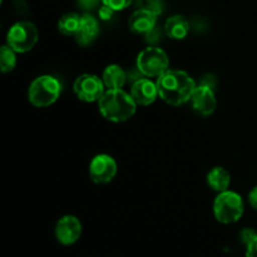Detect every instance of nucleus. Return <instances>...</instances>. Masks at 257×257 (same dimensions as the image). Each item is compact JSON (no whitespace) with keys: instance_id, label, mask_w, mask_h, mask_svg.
Masks as SVG:
<instances>
[{"instance_id":"1","label":"nucleus","mask_w":257,"mask_h":257,"mask_svg":"<svg viewBox=\"0 0 257 257\" xmlns=\"http://www.w3.org/2000/svg\"><path fill=\"white\" fill-rule=\"evenodd\" d=\"M158 95L163 102L180 107L191 100L196 82L183 70L168 69L157 78Z\"/></svg>"},{"instance_id":"2","label":"nucleus","mask_w":257,"mask_h":257,"mask_svg":"<svg viewBox=\"0 0 257 257\" xmlns=\"http://www.w3.org/2000/svg\"><path fill=\"white\" fill-rule=\"evenodd\" d=\"M100 114L109 122L122 123L136 114L137 103L123 89H107L98 100Z\"/></svg>"},{"instance_id":"3","label":"nucleus","mask_w":257,"mask_h":257,"mask_svg":"<svg viewBox=\"0 0 257 257\" xmlns=\"http://www.w3.org/2000/svg\"><path fill=\"white\" fill-rule=\"evenodd\" d=\"M62 84L53 75H40L35 78L28 90L29 102L37 108H45L54 104L60 97Z\"/></svg>"},{"instance_id":"4","label":"nucleus","mask_w":257,"mask_h":257,"mask_svg":"<svg viewBox=\"0 0 257 257\" xmlns=\"http://www.w3.org/2000/svg\"><path fill=\"white\" fill-rule=\"evenodd\" d=\"M245 212L243 200L233 191H223L217 195L213 202V215L218 222L223 225L235 223L242 217Z\"/></svg>"},{"instance_id":"5","label":"nucleus","mask_w":257,"mask_h":257,"mask_svg":"<svg viewBox=\"0 0 257 257\" xmlns=\"http://www.w3.org/2000/svg\"><path fill=\"white\" fill-rule=\"evenodd\" d=\"M136 67L143 77L158 78L170 69V59L162 48L150 45L138 54Z\"/></svg>"},{"instance_id":"6","label":"nucleus","mask_w":257,"mask_h":257,"mask_svg":"<svg viewBox=\"0 0 257 257\" xmlns=\"http://www.w3.org/2000/svg\"><path fill=\"white\" fill-rule=\"evenodd\" d=\"M39 39L38 28L28 20L15 23L7 34V44L17 53L30 52Z\"/></svg>"},{"instance_id":"7","label":"nucleus","mask_w":257,"mask_h":257,"mask_svg":"<svg viewBox=\"0 0 257 257\" xmlns=\"http://www.w3.org/2000/svg\"><path fill=\"white\" fill-rule=\"evenodd\" d=\"M73 90H74L78 99L87 103H93L98 102L102 98V95L105 92V85L102 78L95 74L85 73V74L79 75L74 80Z\"/></svg>"},{"instance_id":"8","label":"nucleus","mask_w":257,"mask_h":257,"mask_svg":"<svg viewBox=\"0 0 257 257\" xmlns=\"http://www.w3.org/2000/svg\"><path fill=\"white\" fill-rule=\"evenodd\" d=\"M117 170V162L114 158L105 153H100L90 161V180L97 185H107L115 177Z\"/></svg>"},{"instance_id":"9","label":"nucleus","mask_w":257,"mask_h":257,"mask_svg":"<svg viewBox=\"0 0 257 257\" xmlns=\"http://www.w3.org/2000/svg\"><path fill=\"white\" fill-rule=\"evenodd\" d=\"M82 231L79 218L73 215H65L60 217L55 225V237L62 245L70 246L79 240Z\"/></svg>"},{"instance_id":"10","label":"nucleus","mask_w":257,"mask_h":257,"mask_svg":"<svg viewBox=\"0 0 257 257\" xmlns=\"http://www.w3.org/2000/svg\"><path fill=\"white\" fill-rule=\"evenodd\" d=\"M191 104H192L193 110L200 115L208 117L212 114L217 107V100H216L213 88L205 84L196 85L192 97H191Z\"/></svg>"},{"instance_id":"11","label":"nucleus","mask_w":257,"mask_h":257,"mask_svg":"<svg viewBox=\"0 0 257 257\" xmlns=\"http://www.w3.org/2000/svg\"><path fill=\"white\" fill-rule=\"evenodd\" d=\"M131 95L133 97L135 102L137 105H142V107H147L155 103L158 95V88L157 83L152 82L148 78H141V79L136 80L131 88Z\"/></svg>"},{"instance_id":"12","label":"nucleus","mask_w":257,"mask_h":257,"mask_svg":"<svg viewBox=\"0 0 257 257\" xmlns=\"http://www.w3.org/2000/svg\"><path fill=\"white\" fill-rule=\"evenodd\" d=\"M157 17L155 13L150 12L147 9H140L136 10L130 18L128 22V27H130L131 32L135 34H147L151 30L155 29L156 24H157Z\"/></svg>"},{"instance_id":"13","label":"nucleus","mask_w":257,"mask_h":257,"mask_svg":"<svg viewBox=\"0 0 257 257\" xmlns=\"http://www.w3.org/2000/svg\"><path fill=\"white\" fill-rule=\"evenodd\" d=\"M100 33L99 23L95 19L93 15L90 14H83L82 19H80L79 29H78L77 34H75V40L78 44L87 47L90 45L95 39L98 38Z\"/></svg>"},{"instance_id":"14","label":"nucleus","mask_w":257,"mask_h":257,"mask_svg":"<svg viewBox=\"0 0 257 257\" xmlns=\"http://www.w3.org/2000/svg\"><path fill=\"white\" fill-rule=\"evenodd\" d=\"M165 32L173 40H182L190 33V24L182 15H172L165 23Z\"/></svg>"},{"instance_id":"15","label":"nucleus","mask_w":257,"mask_h":257,"mask_svg":"<svg viewBox=\"0 0 257 257\" xmlns=\"http://www.w3.org/2000/svg\"><path fill=\"white\" fill-rule=\"evenodd\" d=\"M102 80L107 89H122L128 78L120 65L110 64L103 72Z\"/></svg>"},{"instance_id":"16","label":"nucleus","mask_w":257,"mask_h":257,"mask_svg":"<svg viewBox=\"0 0 257 257\" xmlns=\"http://www.w3.org/2000/svg\"><path fill=\"white\" fill-rule=\"evenodd\" d=\"M207 183L213 191L216 192H223L227 191L231 185V175L226 168L223 167H213L207 173Z\"/></svg>"},{"instance_id":"17","label":"nucleus","mask_w":257,"mask_h":257,"mask_svg":"<svg viewBox=\"0 0 257 257\" xmlns=\"http://www.w3.org/2000/svg\"><path fill=\"white\" fill-rule=\"evenodd\" d=\"M80 17L77 13H67L58 22V30L67 37H75L80 24Z\"/></svg>"},{"instance_id":"18","label":"nucleus","mask_w":257,"mask_h":257,"mask_svg":"<svg viewBox=\"0 0 257 257\" xmlns=\"http://www.w3.org/2000/svg\"><path fill=\"white\" fill-rule=\"evenodd\" d=\"M17 52L9 45H3L0 49V69L3 73H10L17 65Z\"/></svg>"},{"instance_id":"19","label":"nucleus","mask_w":257,"mask_h":257,"mask_svg":"<svg viewBox=\"0 0 257 257\" xmlns=\"http://www.w3.org/2000/svg\"><path fill=\"white\" fill-rule=\"evenodd\" d=\"M138 5L142 9H147L150 12L155 13L156 15L162 14L163 5L161 0H138Z\"/></svg>"},{"instance_id":"20","label":"nucleus","mask_w":257,"mask_h":257,"mask_svg":"<svg viewBox=\"0 0 257 257\" xmlns=\"http://www.w3.org/2000/svg\"><path fill=\"white\" fill-rule=\"evenodd\" d=\"M104 5H108L112 8L114 12H119V10H124L130 7L133 3V0H100Z\"/></svg>"},{"instance_id":"21","label":"nucleus","mask_w":257,"mask_h":257,"mask_svg":"<svg viewBox=\"0 0 257 257\" xmlns=\"http://www.w3.org/2000/svg\"><path fill=\"white\" fill-rule=\"evenodd\" d=\"M256 236H257V232L255 230H252V228H245V230L241 231L240 233V238L245 246H247L248 243L256 237Z\"/></svg>"},{"instance_id":"22","label":"nucleus","mask_w":257,"mask_h":257,"mask_svg":"<svg viewBox=\"0 0 257 257\" xmlns=\"http://www.w3.org/2000/svg\"><path fill=\"white\" fill-rule=\"evenodd\" d=\"M113 15H114V10H113L112 8L108 7V5L103 4L102 7L99 8V10H98V17H99L100 20H104V22L112 19Z\"/></svg>"},{"instance_id":"23","label":"nucleus","mask_w":257,"mask_h":257,"mask_svg":"<svg viewBox=\"0 0 257 257\" xmlns=\"http://www.w3.org/2000/svg\"><path fill=\"white\" fill-rule=\"evenodd\" d=\"M160 39H161V33L160 30L157 29V27L146 34V40H147V43H150V44H156V43L160 42Z\"/></svg>"},{"instance_id":"24","label":"nucleus","mask_w":257,"mask_h":257,"mask_svg":"<svg viewBox=\"0 0 257 257\" xmlns=\"http://www.w3.org/2000/svg\"><path fill=\"white\" fill-rule=\"evenodd\" d=\"M98 4H99V0H78V5L85 12L94 9L98 7Z\"/></svg>"},{"instance_id":"25","label":"nucleus","mask_w":257,"mask_h":257,"mask_svg":"<svg viewBox=\"0 0 257 257\" xmlns=\"http://www.w3.org/2000/svg\"><path fill=\"white\" fill-rule=\"evenodd\" d=\"M246 257H257V236L246 246Z\"/></svg>"},{"instance_id":"26","label":"nucleus","mask_w":257,"mask_h":257,"mask_svg":"<svg viewBox=\"0 0 257 257\" xmlns=\"http://www.w3.org/2000/svg\"><path fill=\"white\" fill-rule=\"evenodd\" d=\"M248 202H250L251 207L257 211V186L253 187L252 190L250 191V193H248Z\"/></svg>"}]
</instances>
